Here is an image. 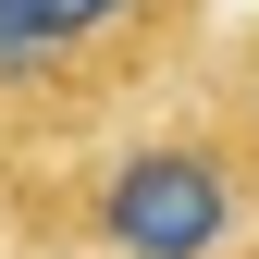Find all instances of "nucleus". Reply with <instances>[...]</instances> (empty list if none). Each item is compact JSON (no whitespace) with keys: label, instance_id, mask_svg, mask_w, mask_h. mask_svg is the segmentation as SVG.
<instances>
[{"label":"nucleus","instance_id":"nucleus-1","mask_svg":"<svg viewBox=\"0 0 259 259\" xmlns=\"http://www.w3.org/2000/svg\"><path fill=\"white\" fill-rule=\"evenodd\" d=\"M210 37V0H0V198L185 99Z\"/></svg>","mask_w":259,"mask_h":259},{"label":"nucleus","instance_id":"nucleus-2","mask_svg":"<svg viewBox=\"0 0 259 259\" xmlns=\"http://www.w3.org/2000/svg\"><path fill=\"white\" fill-rule=\"evenodd\" d=\"M0 210L25 235H62L74 259H259V148L185 87L87 160L13 185Z\"/></svg>","mask_w":259,"mask_h":259},{"label":"nucleus","instance_id":"nucleus-3","mask_svg":"<svg viewBox=\"0 0 259 259\" xmlns=\"http://www.w3.org/2000/svg\"><path fill=\"white\" fill-rule=\"evenodd\" d=\"M198 99L235 123V136L259 148V25H222L210 37V62H198Z\"/></svg>","mask_w":259,"mask_h":259}]
</instances>
